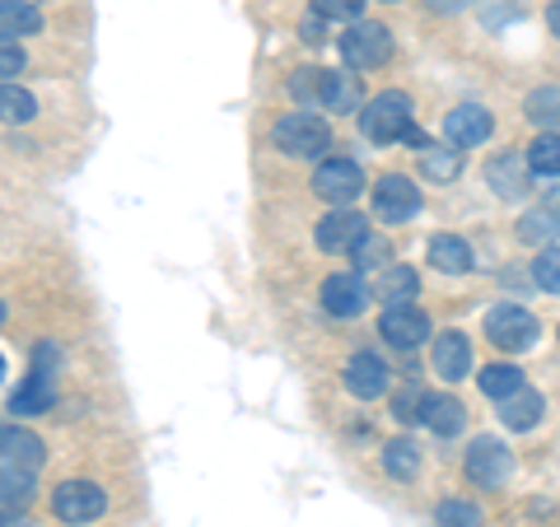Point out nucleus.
<instances>
[{
    "mask_svg": "<svg viewBox=\"0 0 560 527\" xmlns=\"http://www.w3.org/2000/svg\"><path fill=\"white\" fill-rule=\"evenodd\" d=\"M411 127H416V103L401 90H383L360 108V131L370 136L374 145H401Z\"/></svg>",
    "mask_w": 560,
    "mask_h": 527,
    "instance_id": "nucleus-1",
    "label": "nucleus"
},
{
    "mask_svg": "<svg viewBox=\"0 0 560 527\" xmlns=\"http://www.w3.org/2000/svg\"><path fill=\"white\" fill-rule=\"evenodd\" d=\"M271 145L290 160H318L323 150H331V127L318 113H285L271 127Z\"/></svg>",
    "mask_w": 560,
    "mask_h": 527,
    "instance_id": "nucleus-2",
    "label": "nucleus"
},
{
    "mask_svg": "<svg viewBox=\"0 0 560 527\" xmlns=\"http://www.w3.org/2000/svg\"><path fill=\"white\" fill-rule=\"evenodd\" d=\"M463 471H467L471 485L500 490V485H510V477H514V453H510V444H500L495 434H481V438H471L467 444Z\"/></svg>",
    "mask_w": 560,
    "mask_h": 527,
    "instance_id": "nucleus-3",
    "label": "nucleus"
},
{
    "mask_svg": "<svg viewBox=\"0 0 560 527\" xmlns=\"http://www.w3.org/2000/svg\"><path fill=\"white\" fill-rule=\"evenodd\" d=\"M341 61L346 70H378L383 61L393 57V33L374 24V20H355L346 33H341Z\"/></svg>",
    "mask_w": 560,
    "mask_h": 527,
    "instance_id": "nucleus-4",
    "label": "nucleus"
},
{
    "mask_svg": "<svg viewBox=\"0 0 560 527\" xmlns=\"http://www.w3.org/2000/svg\"><path fill=\"white\" fill-rule=\"evenodd\" d=\"M486 337L495 350H510V355H518V350H528L537 337H541V323L533 318L528 308L518 304H500L486 313Z\"/></svg>",
    "mask_w": 560,
    "mask_h": 527,
    "instance_id": "nucleus-5",
    "label": "nucleus"
},
{
    "mask_svg": "<svg viewBox=\"0 0 560 527\" xmlns=\"http://www.w3.org/2000/svg\"><path fill=\"white\" fill-rule=\"evenodd\" d=\"M51 514L61 523H98L108 514V490L98 481H61L57 495H51Z\"/></svg>",
    "mask_w": 560,
    "mask_h": 527,
    "instance_id": "nucleus-6",
    "label": "nucleus"
},
{
    "mask_svg": "<svg viewBox=\"0 0 560 527\" xmlns=\"http://www.w3.org/2000/svg\"><path fill=\"white\" fill-rule=\"evenodd\" d=\"M374 215L383 224H407L420 215V187L407 173H383L374 183Z\"/></svg>",
    "mask_w": 560,
    "mask_h": 527,
    "instance_id": "nucleus-7",
    "label": "nucleus"
},
{
    "mask_svg": "<svg viewBox=\"0 0 560 527\" xmlns=\"http://www.w3.org/2000/svg\"><path fill=\"white\" fill-rule=\"evenodd\" d=\"M313 191L327 201V206H355V197L364 191V168L355 160H323L313 168Z\"/></svg>",
    "mask_w": 560,
    "mask_h": 527,
    "instance_id": "nucleus-8",
    "label": "nucleus"
},
{
    "mask_svg": "<svg viewBox=\"0 0 560 527\" xmlns=\"http://www.w3.org/2000/svg\"><path fill=\"white\" fill-rule=\"evenodd\" d=\"M318 298H323V308L331 313V318L350 323V318H360V313L370 308V280H364L360 271H331L323 280Z\"/></svg>",
    "mask_w": 560,
    "mask_h": 527,
    "instance_id": "nucleus-9",
    "label": "nucleus"
},
{
    "mask_svg": "<svg viewBox=\"0 0 560 527\" xmlns=\"http://www.w3.org/2000/svg\"><path fill=\"white\" fill-rule=\"evenodd\" d=\"M364 234H370V220H364L355 206H331V215H323L318 230H313V243H318L323 253H350Z\"/></svg>",
    "mask_w": 560,
    "mask_h": 527,
    "instance_id": "nucleus-10",
    "label": "nucleus"
},
{
    "mask_svg": "<svg viewBox=\"0 0 560 527\" xmlns=\"http://www.w3.org/2000/svg\"><path fill=\"white\" fill-rule=\"evenodd\" d=\"M378 337L393 350H416V346H425L434 331L416 304H393V308H383V318H378Z\"/></svg>",
    "mask_w": 560,
    "mask_h": 527,
    "instance_id": "nucleus-11",
    "label": "nucleus"
},
{
    "mask_svg": "<svg viewBox=\"0 0 560 527\" xmlns=\"http://www.w3.org/2000/svg\"><path fill=\"white\" fill-rule=\"evenodd\" d=\"M486 183L500 201H523L533 191V168L523 154H495V160L486 164Z\"/></svg>",
    "mask_w": 560,
    "mask_h": 527,
    "instance_id": "nucleus-12",
    "label": "nucleus"
},
{
    "mask_svg": "<svg viewBox=\"0 0 560 527\" xmlns=\"http://www.w3.org/2000/svg\"><path fill=\"white\" fill-rule=\"evenodd\" d=\"M490 131H495V117H490L481 103H463V108H453L444 117V136H448V145H458V150L486 145Z\"/></svg>",
    "mask_w": 560,
    "mask_h": 527,
    "instance_id": "nucleus-13",
    "label": "nucleus"
},
{
    "mask_svg": "<svg viewBox=\"0 0 560 527\" xmlns=\"http://www.w3.org/2000/svg\"><path fill=\"white\" fill-rule=\"evenodd\" d=\"M430 360H434V374H440L444 383H463L471 374V341H467V331H440L430 346Z\"/></svg>",
    "mask_w": 560,
    "mask_h": 527,
    "instance_id": "nucleus-14",
    "label": "nucleus"
},
{
    "mask_svg": "<svg viewBox=\"0 0 560 527\" xmlns=\"http://www.w3.org/2000/svg\"><path fill=\"white\" fill-rule=\"evenodd\" d=\"M346 388L355 393L360 401H374L388 393V364L374 350H355V355L346 360Z\"/></svg>",
    "mask_w": 560,
    "mask_h": 527,
    "instance_id": "nucleus-15",
    "label": "nucleus"
},
{
    "mask_svg": "<svg viewBox=\"0 0 560 527\" xmlns=\"http://www.w3.org/2000/svg\"><path fill=\"white\" fill-rule=\"evenodd\" d=\"M500 425L504 430H514V434H528V430H537L541 425V415H547V397H541L537 388H514L510 397H500Z\"/></svg>",
    "mask_w": 560,
    "mask_h": 527,
    "instance_id": "nucleus-16",
    "label": "nucleus"
},
{
    "mask_svg": "<svg viewBox=\"0 0 560 527\" xmlns=\"http://www.w3.org/2000/svg\"><path fill=\"white\" fill-rule=\"evenodd\" d=\"M420 425H425L430 434H440V438H453L467 425V407L448 393H425V401H420Z\"/></svg>",
    "mask_w": 560,
    "mask_h": 527,
    "instance_id": "nucleus-17",
    "label": "nucleus"
},
{
    "mask_svg": "<svg viewBox=\"0 0 560 527\" xmlns=\"http://www.w3.org/2000/svg\"><path fill=\"white\" fill-rule=\"evenodd\" d=\"M57 407V378H43V374H28L20 388L10 393V415L14 420H33Z\"/></svg>",
    "mask_w": 560,
    "mask_h": 527,
    "instance_id": "nucleus-18",
    "label": "nucleus"
},
{
    "mask_svg": "<svg viewBox=\"0 0 560 527\" xmlns=\"http://www.w3.org/2000/svg\"><path fill=\"white\" fill-rule=\"evenodd\" d=\"M364 108V84L355 70H327V94H323V113L337 117H355Z\"/></svg>",
    "mask_w": 560,
    "mask_h": 527,
    "instance_id": "nucleus-19",
    "label": "nucleus"
},
{
    "mask_svg": "<svg viewBox=\"0 0 560 527\" xmlns=\"http://www.w3.org/2000/svg\"><path fill=\"white\" fill-rule=\"evenodd\" d=\"M425 257H430V267L444 271V276H463V271L477 267V253H471V243L458 238V234H434Z\"/></svg>",
    "mask_w": 560,
    "mask_h": 527,
    "instance_id": "nucleus-20",
    "label": "nucleus"
},
{
    "mask_svg": "<svg viewBox=\"0 0 560 527\" xmlns=\"http://www.w3.org/2000/svg\"><path fill=\"white\" fill-rule=\"evenodd\" d=\"M0 458L20 462L28 471H43L47 448H43V438L33 434V430H24V425H0Z\"/></svg>",
    "mask_w": 560,
    "mask_h": 527,
    "instance_id": "nucleus-21",
    "label": "nucleus"
},
{
    "mask_svg": "<svg viewBox=\"0 0 560 527\" xmlns=\"http://www.w3.org/2000/svg\"><path fill=\"white\" fill-rule=\"evenodd\" d=\"M374 294L383 298V308H393V304H416V294H420V276H416L411 267H401V261H388V267L378 271Z\"/></svg>",
    "mask_w": 560,
    "mask_h": 527,
    "instance_id": "nucleus-22",
    "label": "nucleus"
},
{
    "mask_svg": "<svg viewBox=\"0 0 560 527\" xmlns=\"http://www.w3.org/2000/svg\"><path fill=\"white\" fill-rule=\"evenodd\" d=\"M518 243H528V248H551V243H560V210L533 206L528 215L518 220Z\"/></svg>",
    "mask_w": 560,
    "mask_h": 527,
    "instance_id": "nucleus-23",
    "label": "nucleus"
},
{
    "mask_svg": "<svg viewBox=\"0 0 560 527\" xmlns=\"http://www.w3.org/2000/svg\"><path fill=\"white\" fill-rule=\"evenodd\" d=\"M33 490H38V471H28V467L10 462V458H0V508L28 504Z\"/></svg>",
    "mask_w": 560,
    "mask_h": 527,
    "instance_id": "nucleus-24",
    "label": "nucleus"
},
{
    "mask_svg": "<svg viewBox=\"0 0 560 527\" xmlns=\"http://www.w3.org/2000/svg\"><path fill=\"white\" fill-rule=\"evenodd\" d=\"M33 117H38V98H33L24 84L0 80V121H5V127H28Z\"/></svg>",
    "mask_w": 560,
    "mask_h": 527,
    "instance_id": "nucleus-25",
    "label": "nucleus"
},
{
    "mask_svg": "<svg viewBox=\"0 0 560 527\" xmlns=\"http://www.w3.org/2000/svg\"><path fill=\"white\" fill-rule=\"evenodd\" d=\"M523 117L533 121L537 131H560V84H541L523 98Z\"/></svg>",
    "mask_w": 560,
    "mask_h": 527,
    "instance_id": "nucleus-26",
    "label": "nucleus"
},
{
    "mask_svg": "<svg viewBox=\"0 0 560 527\" xmlns=\"http://www.w3.org/2000/svg\"><path fill=\"white\" fill-rule=\"evenodd\" d=\"M323 94H327V70L323 66H300L290 75V98L300 103L304 113H318L323 108Z\"/></svg>",
    "mask_w": 560,
    "mask_h": 527,
    "instance_id": "nucleus-27",
    "label": "nucleus"
},
{
    "mask_svg": "<svg viewBox=\"0 0 560 527\" xmlns=\"http://www.w3.org/2000/svg\"><path fill=\"white\" fill-rule=\"evenodd\" d=\"M420 173H425L430 183H453L463 173V150L458 145H430L420 150Z\"/></svg>",
    "mask_w": 560,
    "mask_h": 527,
    "instance_id": "nucleus-28",
    "label": "nucleus"
},
{
    "mask_svg": "<svg viewBox=\"0 0 560 527\" xmlns=\"http://www.w3.org/2000/svg\"><path fill=\"white\" fill-rule=\"evenodd\" d=\"M43 33L38 5H20V0H0V38H33Z\"/></svg>",
    "mask_w": 560,
    "mask_h": 527,
    "instance_id": "nucleus-29",
    "label": "nucleus"
},
{
    "mask_svg": "<svg viewBox=\"0 0 560 527\" xmlns=\"http://www.w3.org/2000/svg\"><path fill=\"white\" fill-rule=\"evenodd\" d=\"M523 160H528L537 178H560V131H537Z\"/></svg>",
    "mask_w": 560,
    "mask_h": 527,
    "instance_id": "nucleus-30",
    "label": "nucleus"
},
{
    "mask_svg": "<svg viewBox=\"0 0 560 527\" xmlns=\"http://www.w3.org/2000/svg\"><path fill=\"white\" fill-rule=\"evenodd\" d=\"M383 471H388L393 481H416L420 477V448L411 438H393V444L383 448Z\"/></svg>",
    "mask_w": 560,
    "mask_h": 527,
    "instance_id": "nucleus-31",
    "label": "nucleus"
},
{
    "mask_svg": "<svg viewBox=\"0 0 560 527\" xmlns=\"http://www.w3.org/2000/svg\"><path fill=\"white\" fill-rule=\"evenodd\" d=\"M477 383H481L486 397L500 401V397H510L514 388H523V368H518V364H490V368H481Z\"/></svg>",
    "mask_w": 560,
    "mask_h": 527,
    "instance_id": "nucleus-32",
    "label": "nucleus"
},
{
    "mask_svg": "<svg viewBox=\"0 0 560 527\" xmlns=\"http://www.w3.org/2000/svg\"><path fill=\"white\" fill-rule=\"evenodd\" d=\"M350 257H355V271H374V267H388L393 261V243L383 238V234H364L355 248H350Z\"/></svg>",
    "mask_w": 560,
    "mask_h": 527,
    "instance_id": "nucleus-33",
    "label": "nucleus"
},
{
    "mask_svg": "<svg viewBox=\"0 0 560 527\" xmlns=\"http://www.w3.org/2000/svg\"><path fill=\"white\" fill-rule=\"evenodd\" d=\"M434 523H440V527H481L486 514L477 504H467V500H440V508H434Z\"/></svg>",
    "mask_w": 560,
    "mask_h": 527,
    "instance_id": "nucleus-34",
    "label": "nucleus"
},
{
    "mask_svg": "<svg viewBox=\"0 0 560 527\" xmlns=\"http://www.w3.org/2000/svg\"><path fill=\"white\" fill-rule=\"evenodd\" d=\"M533 280L547 294H560V243L551 248H537V261H533Z\"/></svg>",
    "mask_w": 560,
    "mask_h": 527,
    "instance_id": "nucleus-35",
    "label": "nucleus"
},
{
    "mask_svg": "<svg viewBox=\"0 0 560 527\" xmlns=\"http://www.w3.org/2000/svg\"><path fill=\"white\" fill-rule=\"evenodd\" d=\"M313 14L323 20H341V24H355L364 14V0H313Z\"/></svg>",
    "mask_w": 560,
    "mask_h": 527,
    "instance_id": "nucleus-36",
    "label": "nucleus"
},
{
    "mask_svg": "<svg viewBox=\"0 0 560 527\" xmlns=\"http://www.w3.org/2000/svg\"><path fill=\"white\" fill-rule=\"evenodd\" d=\"M24 66H28L24 47L14 43V38H0V80H14V75H24Z\"/></svg>",
    "mask_w": 560,
    "mask_h": 527,
    "instance_id": "nucleus-37",
    "label": "nucleus"
},
{
    "mask_svg": "<svg viewBox=\"0 0 560 527\" xmlns=\"http://www.w3.org/2000/svg\"><path fill=\"white\" fill-rule=\"evenodd\" d=\"M481 14H486V24L490 28H500V24H510L518 20V0H477Z\"/></svg>",
    "mask_w": 560,
    "mask_h": 527,
    "instance_id": "nucleus-38",
    "label": "nucleus"
},
{
    "mask_svg": "<svg viewBox=\"0 0 560 527\" xmlns=\"http://www.w3.org/2000/svg\"><path fill=\"white\" fill-rule=\"evenodd\" d=\"M420 401H425V393H420L416 383H411V388H401V393L393 397V411H397V420H407V425H411V420H420Z\"/></svg>",
    "mask_w": 560,
    "mask_h": 527,
    "instance_id": "nucleus-39",
    "label": "nucleus"
},
{
    "mask_svg": "<svg viewBox=\"0 0 560 527\" xmlns=\"http://www.w3.org/2000/svg\"><path fill=\"white\" fill-rule=\"evenodd\" d=\"M61 368V350L51 346V341H43L38 350H33V374H43V378H51Z\"/></svg>",
    "mask_w": 560,
    "mask_h": 527,
    "instance_id": "nucleus-40",
    "label": "nucleus"
},
{
    "mask_svg": "<svg viewBox=\"0 0 560 527\" xmlns=\"http://www.w3.org/2000/svg\"><path fill=\"white\" fill-rule=\"evenodd\" d=\"M300 38H304L308 47H323V43H327V20H323V14L308 10V20L300 24Z\"/></svg>",
    "mask_w": 560,
    "mask_h": 527,
    "instance_id": "nucleus-41",
    "label": "nucleus"
},
{
    "mask_svg": "<svg viewBox=\"0 0 560 527\" xmlns=\"http://www.w3.org/2000/svg\"><path fill=\"white\" fill-rule=\"evenodd\" d=\"M430 10H440V14H458V10H467V5H477V0H425Z\"/></svg>",
    "mask_w": 560,
    "mask_h": 527,
    "instance_id": "nucleus-42",
    "label": "nucleus"
},
{
    "mask_svg": "<svg viewBox=\"0 0 560 527\" xmlns=\"http://www.w3.org/2000/svg\"><path fill=\"white\" fill-rule=\"evenodd\" d=\"M0 527H33V518L20 514V508H0Z\"/></svg>",
    "mask_w": 560,
    "mask_h": 527,
    "instance_id": "nucleus-43",
    "label": "nucleus"
},
{
    "mask_svg": "<svg viewBox=\"0 0 560 527\" xmlns=\"http://www.w3.org/2000/svg\"><path fill=\"white\" fill-rule=\"evenodd\" d=\"M547 28H551V38L560 43V0H551V5H547Z\"/></svg>",
    "mask_w": 560,
    "mask_h": 527,
    "instance_id": "nucleus-44",
    "label": "nucleus"
},
{
    "mask_svg": "<svg viewBox=\"0 0 560 527\" xmlns=\"http://www.w3.org/2000/svg\"><path fill=\"white\" fill-rule=\"evenodd\" d=\"M547 206H560V187H556V191H551V197H547Z\"/></svg>",
    "mask_w": 560,
    "mask_h": 527,
    "instance_id": "nucleus-45",
    "label": "nucleus"
},
{
    "mask_svg": "<svg viewBox=\"0 0 560 527\" xmlns=\"http://www.w3.org/2000/svg\"><path fill=\"white\" fill-rule=\"evenodd\" d=\"M0 323H5V298H0Z\"/></svg>",
    "mask_w": 560,
    "mask_h": 527,
    "instance_id": "nucleus-46",
    "label": "nucleus"
},
{
    "mask_svg": "<svg viewBox=\"0 0 560 527\" xmlns=\"http://www.w3.org/2000/svg\"><path fill=\"white\" fill-rule=\"evenodd\" d=\"M20 5H43V0H20Z\"/></svg>",
    "mask_w": 560,
    "mask_h": 527,
    "instance_id": "nucleus-47",
    "label": "nucleus"
},
{
    "mask_svg": "<svg viewBox=\"0 0 560 527\" xmlns=\"http://www.w3.org/2000/svg\"><path fill=\"white\" fill-rule=\"evenodd\" d=\"M0 378H5V360H0Z\"/></svg>",
    "mask_w": 560,
    "mask_h": 527,
    "instance_id": "nucleus-48",
    "label": "nucleus"
},
{
    "mask_svg": "<svg viewBox=\"0 0 560 527\" xmlns=\"http://www.w3.org/2000/svg\"><path fill=\"white\" fill-rule=\"evenodd\" d=\"M388 5H397V0H388Z\"/></svg>",
    "mask_w": 560,
    "mask_h": 527,
    "instance_id": "nucleus-49",
    "label": "nucleus"
}]
</instances>
